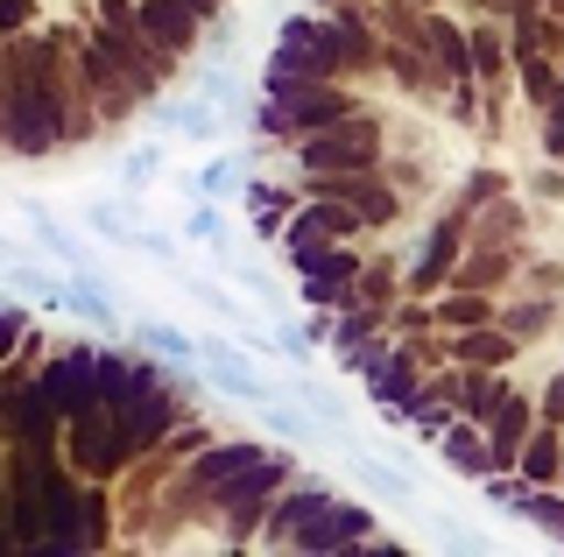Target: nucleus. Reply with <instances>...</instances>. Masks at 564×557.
<instances>
[{"mask_svg":"<svg viewBox=\"0 0 564 557\" xmlns=\"http://www.w3.org/2000/svg\"><path fill=\"white\" fill-rule=\"evenodd\" d=\"M458 353H466V360H480V368H487V360H501V339H466Z\"/></svg>","mask_w":564,"mask_h":557,"instance_id":"obj_24","label":"nucleus"},{"mask_svg":"<svg viewBox=\"0 0 564 557\" xmlns=\"http://www.w3.org/2000/svg\"><path fill=\"white\" fill-rule=\"evenodd\" d=\"M247 198H254L261 212H290V205H296L290 190H275V184H247Z\"/></svg>","mask_w":564,"mask_h":557,"instance_id":"obj_19","label":"nucleus"},{"mask_svg":"<svg viewBox=\"0 0 564 557\" xmlns=\"http://www.w3.org/2000/svg\"><path fill=\"white\" fill-rule=\"evenodd\" d=\"M437 445H445V459H452V466H466V473H494V445H480L473 430L445 424V430H437Z\"/></svg>","mask_w":564,"mask_h":557,"instance_id":"obj_9","label":"nucleus"},{"mask_svg":"<svg viewBox=\"0 0 564 557\" xmlns=\"http://www.w3.org/2000/svg\"><path fill=\"white\" fill-rule=\"evenodd\" d=\"M360 226H367V219L352 212L346 198H325L317 212H304V219L290 226V240H346V233H360Z\"/></svg>","mask_w":564,"mask_h":557,"instance_id":"obj_7","label":"nucleus"},{"mask_svg":"<svg viewBox=\"0 0 564 557\" xmlns=\"http://www.w3.org/2000/svg\"><path fill=\"white\" fill-rule=\"evenodd\" d=\"M367 529H375V515H367L360 501H346V509H339V501H325V509H317L304 529L290 536V544H296V550H352Z\"/></svg>","mask_w":564,"mask_h":557,"instance_id":"obj_3","label":"nucleus"},{"mask_svg":"<svg viewBox=\"0 0 564 557\" xmlns=\"http://www.w3.org/2000/svg\"><path fill=\"white\" fill-rule=\"evenodd\" d=\"M198 99H205V107H234V78H198Z\"/></svg>","mask_w":564,"mask_h":557,"instance_id":"obj_20","label":"nucleus"},{"mask_svg":"<svg viewBox=\"0 0 564 557\" xmlns=\"http://www.w3.org/2000/svg\"><path fill=\"white\" fill-rule=\"evenodd\" d=\"M275 346H282V353L296 360V368H311V339L296 332V325H282V332H275Z\"/></svg>","mask_w":564,"mask_h":557,"instance_id":"obj_21","label":"nucleus"},{"mask_svg":"<svg viewBox=\"0 0 564 557\" xmlns=\"http://www.w3.org/2000/svg\"><path fill=\"white\" fill-rule=\"evenodd\" d=\"M184 233H191V240H219V212H212V205H198V212L184 219Z\"/></svg>","mask_w":564,"mask_h":557,"instance_id":"obj_22","label":"nucleus"},{"mask_svg":"<svg viewBox=\"0 0 564 557\" xmlns=\"http://www.w3.org/2000/svg\"><path fill=\"white\" fill-rule=\"evenodd\" d=\"M198 360H205V374H212V389H226V395H240V403H275V389L261 381L247 360L234 353V346H198Z\"/></svg>","mask_w":564,"mask_h":557,"instance_id":"obj_6","label":"nucleus"},{"mask_svg":"<svg viewBox=\"0 0 564 557\" xmlns=\"http://www.w3.org/2000/svg\"><path fill=\"white\" fill-rule=\"evenodd\" d=\"M522 466H529V480H536V487H543V480H557V445H551V438H536Z\"/></svg>","mask_w":564,"mask_h":557,"instance_id":"obj_15","label":"nucleus"},{"mask_svg":"<svg viewBox=\"0 0 564 557\" xmlns=\"http://www.w3.org/2000/svg\"><path fill=\"white\" fill-rule=\"evenodd\" d=\"M325 501H332L325 487H304V494H290V501H282V509H269V522H261V529H269L275 544H290V536L304 529V522H311L317 509H325Z\"/></svg>","mask_w":564,"mask_h":557,"instance_id":"obj_8","label":"nucleus"},{"mask_svg":"<svg viewBox=\"0 0 564 557\" xmlns=\"http://www.w3.org/2000/svg\"><path fill=\"white\" fill-rule=\"evenodd\" d=\"M35 389L50 395V409H57V416H85V409H99V353H85V346H64V353L50 360V374L35 381Z\"/></svg>","mask_w":564,"mask_h":557,"instance_id":"obj_1","label":"nucleus"},{"mask_svg":"<svg viewBox=\"0 0 564 557\" xmlns=\"http://www.w3.org/2000/svg\"><path fill=\"white\" fill-rule=\"evenodd\" d=\"M234 177H240L234 155H212V163L198 170V190H191V198H234Z\"/></svg>","mask_w":564,"mask_h":557,"instance_id":"obj_13","label":"nucleus"},{"mask_svg":"<svg viewBox=\"0 0 564 557\" xmlns=\"http://www.w3.org/2000/svg\"><path fill=\"white\" fill-rule=\"evenodd\" d=\"M367 381H375L381 403H410V389H416V374H410V360H402V353H381L375 368H367Z\"/></svg>","mask_w":564,"mask_h":557,"instance_id":"obj_10","label":"nucleus"},{"mask_svg":"<svg viewBox=\"0 0 564 557\" xmlns=\"http://www.w3.org/2000/svg\"><path fill=\"white\" fill-rule=\"evenodd\" d=\"M375 128L367 120H352V128H332V134H317V142H304V170L311 177H346V170H375Z\"/></svg>","mask_w":564,"mask_h":557,"instance_id":"obj_2","label":"nucleus"},{"mask_svg":"<svg viewBox=\"0 0 564 557\" xmlns=\"http://www.w3.org/2000/svg\"><path fill=\"white\" fill-rule=\"evenodd\" d=\"M551 149H564V99L551 107Z\"/></svg>","mask_w":564,"mask_h":557,"instance_id":"obj_27","label":"nucleus"},{"mask_svg":"<svg viewBox=\"0 0 564 557\" xmlns=\"http://www.w3.org/2000/svg\"><path fill=\"white\" fill-rule=\"evenodd\" d=\"M163 120H170V128H184V142H219V120H212L205 99H191V107H184V99H170Z\"/></svg>","mask_w":564,"mask_h":557,"instance_id":"obj_11","label":"nucleus"},{"mask_svg":"<svg viewBox=\"0 0 564 557\" xmlns=\"http://www.w3.org/2000/svg\"><path fill=\"white\" fill-rule=\"evenodd\" d=\"M261 459H269L261 445H219V451H205V459L191 466V487H198V494H212V501H226V494H234V487L254 473Z\"/></svg>","mask_w":564,"mask_h":557,"instance_id":"obj_5","label":"nucleus"},{"mask_svg":"<svg viewBox=\"0 0 564 557\" xmlns=\"http://www.w3.org/2000/svg\"><path fill=\"white\" fill-rule=\"evenodd\" d=\"M155 177V149H141V155H128V184H149Z\"/></svg>","mask_w":564,"mask_h":557,"instance_id":"obj_25","label":"nucleus"},{"mask_svg":"<svg viewBox=\"0 0 564 557\" xmlns=\"http://www.w3.org/2000/svg\"><path fill=\"white\" fill-rule=\"evenodd\" d=\"M141 346H149V353H170V360H198V339L176 332V325H141Z\"/></svg>","mask_w":564,"mask_h":557,"instance_id":"obj_12","label":"nucleus"},{"mask_svg":"<svg viewBox=\"0 0 564 557\" xmlns=\"http://www.w3.org/2000/svg\"><path fill=\"white\" fill-rule=\"evenodd\" d=\"M516 509H529V515H536V522H543V529H551V536H564V501H543V494H522V501H516Z\"/></svg>","mask_w":564,"mask_h":557,"instance_id":"obj_16","label":"nucleus"},{"mask_svg":"<svg viewBox=\"0 0 564 557\" xmlns=\"http://www.w3.org/2000/svg\"><path fill=\"white\" fill-rule=\"evenodd\" d=\"M198 22H205V14L191 8V0H141V8H134V29L155 50H170V57H184V50L198 43Z\"/></svg>","mask_w":564,"mask_h":557,"instance_id":"obj_4","label":"nucleus"},{"mask_svg":"<svg viewBox=\"0 0 564 557\" xmlns=\"http://www.w3.org/2000/svg\"><path fill=\"white\" fill-rule=\"evenodd\" d=\"M543 409H551V424H564V374L551 381V395H543Z\"/></svg>","mask_w":564,"mask_h":557,"instance_id":"obj_26","label":"nucleus"},{"mask_svg":"<svg viewBox=\"0 0 564 557\" xmlns=\"http://www.w3.org/2000/svg\"><path fill=\"white\" fill-rule=\"evenodd\" d=\"M29 14H35V0H0V36H14Z\"/></svg>","mask_w":564,"mask_h":557,"instance_id":"obj_23","label":"nucleus"},{"mask_svg":"<svg viewBox=\"0 0 564 557\" xmlns=\"http://www.w3.org/2000/svg\"><path fill=\"white\" fill-rule=\"evenodd\" d=\"M431 43H437V57H445V64H452V78H466V43H458V36H452V29H445V22H437V29H431Z\"/></svg>","mask_w":564,"mask_h":557,"instance_id":"obj_17","label":"nucleus"},{"mask_svg":"<svg viewBox=\"0 0 564 557\" xmlns=\"http://www.w3.org/2000/svg\"><path fill=\"white\" fill-rule=\"evenodd\" d=\"M85 226H93L99 240H113V248H134V226H128V212H113V205H85Z\"/></svg>","mask_w":564,"mask_h":557,"instance_id":"obj_14","label":"nucleus"},{"mask_svg":"<svg viewBox=\"0 0 564 557\" xmlns=\"http://www.w3.org/2000/svg\"><path fill=\"white\" fill-rule=\"evenodd\" d=\"M437 310H445V325H480V318H487V304H480V297H445Z\"/></svg>","mask_w":564,"mask_h":557,"instance_id":"obj_18","label":"nucleus"}]
</instances>
